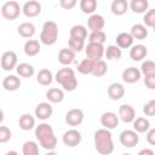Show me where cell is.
<instances>
[{
    "label": "cell",
    "instance_id": "obj_1",
    "mask_svg": "<svg viewBox=\"0 0 155 155\" xmlns=\"http://www.w3.org/2000/svg\"><path fill=\"white\" fill-rule=\"evenodd\" d=\"M35 137L39 140L41 148L52 151L57 147V137L52 126L47 122H41L35 127Z\"/></svg>",
    "mask_w": 155,
    "mask_h": 155
},
{
    "label": "cell",
    "instance_id": "obj_2",
    "mask_svg": "<svg viewBox=\"0 0 155 155\" xmlns=\"http://www.w3.org/2000/svg\"><path fill=\"white\" fill-rule=\"evenodd\" d=\"M94 148L101 155H110L114 151V142L111 132L107 128H99L93 134Z\"/></svg>",
    "mask_w": 155,
    "mask_h": 155
},
{
    "label": "cell",
    "instance_id": "obj_3",
    "mask_svg": "<svg viewBox=\"0 0 155 155\" xmlns=\"http://www.w3.org/2000/svg\"><path fill=\"white\" fill-rule=\"evenodd\" d=\"M54 80L62 86L64 91H68V92H73L78 87V79L75 76V71L74 69L68 67L58 69V71L56 73Z\"/></svg>",
    "mask_w": 155,
    "mask_h": 155
},
{
    "label": "cell",
    "instance_id": "obj_4",
    "mask_svg": "<svg viewBox=\"0 0 155 155\" xmlns=\"http://www.w3.org/2000/svg\"><path fill=\"white\" fill-rule=\"evenodd\" d=\"M57 39H58L57 23L53 21H46L44 23L41 33H40V42L46 45V46H51V45L56 44Z\"/></svg>",
    "mask_w": 155,
    "mask_h": 155
},
{
    "label": "cell",
    "instance_id": "obj_5",
    "mask_svg": "<svg viewBox=\"0 0 155 155\" xmlns=\"http://www.w3.org/2000/svg\"><path fill=\"white\" fill-rule=\"evenodd\" d=\"M22 12V7L21 5L15 1V0H10V1H6L2 4L1 6V16L7 19V21H15L19 17Z\"/></svg>",
    "mask_w": 155,
    "mask_h": 155
},
{
    "label": "cell",
    "instance_id": "obj_6",
    "mask_svg": "<svg viewBox=\"0 0 155 155\" xmlns=\"http://www.w3.org/2000/svg\"><path fill=\"white\" fill-rule=\"evenodd\" d=\"M82 140V136L80 133V131H78L76 128H70L68 131H65L62 136V142L69 147V148H74L78 147Z\"/></svg>",
    "mask_w": 155,
    "mask_h": 155
},
{
    "label": "cell",
    "instance_id": "obj_7",
    "mask_svg": "<svg viewBox=\"0 0 155 155\" xmlns=\"http://www.w3.org/2000/svg\"><path fill=\"white\" fill-rule=\"evenodd\" d=\"M120 143L125 148H133L138 144L139 142V136L134 130H125L120 133L119 137Z\"/></svg>",
    "mask_w": 155,
    "mask_h": 155
},
{
    "label": "cell",
    "instance_id": "obj_8",
    "mask_svg": "<svg viewBox=\"0 0 155 155\" xmlns=\"http://www.w3.org/2000/svg\"><path fill=\"white\" fill-rule=\"evenodd\" d=\"M85 53H86V58H90L94 62L101 61L105 53V48L103 45L101 44H91L88 42L87 46L85 47Z\"/></svg>",
    "mask_w": 155,
    "mask_h": 155
},
{
    "label": "cell",
    "instance_id": "obj_9",
    "mask_svg": "<svg viewBox=\"0 0 155 155\" xmlns=\"http://www.w3.org/2000/svg\"><path fill=\"white\" fill-rule=\"evenodd\" d=\"M18 58L15 51H6L1 56V68L5 71H11L12 69L17 68Z\"/></svg>",
    "mask_w": 155,
    "mask_h": 155
},
{
    "label": "cell",
    "instance_id": "obj_10",
    "mask_svg": "<svg viewBox=\"0 0 155 155\" xmlns=\"http://www.w3.org/2000/svg\"><path fill=\"white\" fill-rule=\"evenodd\" d=\"M119 115H116V113L114 111H105L101 116V125L103 126V128H107L109 131L116 128L119 126Z\"/></svg>",
    "mask_w": 155,
    "mask_h": 155
},
{
    "label": "cell",
    "instance_id": "obj_11",
    "mask_svg": "<svg viewBox=\"0 0 155 155\" xmlns=\"http://www.w3.org/2000/svg\"><path fill=\"white\" fill-rule=\"evenodd\" d=\"M119 119L125 124H132L136 119V110L130 104H121L119 107Z\"/></svg>",
    "mask_w": 155,
    "mask_h": 155
},
{
    "label": "cell",
    "instance_id": "obj_12",
    "mask_svg": "<svg viewBox=\"0 0 155 155\" xmlns=\"http://www.w3.org/2000/svg\"><path fill=\"white\" fill-rule=\"evenodd\" d=\"M52 113H53V109H52V105L50 102H41L39 103L36 107H35V110H34V114H35V117L39 119V120H47L52 116Z\"/></svg>",
    "mask_w": 155,
    "mask_h": 155
},
{
    "label": "cell",
    "instance_id": "obj_13",
    "mask_svg": "<svg viewBox=\"0 0 155 155\" xmlns=\"http://www.w3.org/2000/svg\"><path fill=\"white\" fill-rule=\"evenodd\" d=\"M85 119V115H84V111L81 109H78V108H74V109H70L68 110V113L65 114V122L69 125V126H79L82 124Z\"/></svg>",
    "mask_w": 155,
    "mask_h": 155
},
{
    "label": "cell",
    "instance_id": "obj_14",
    "mask_svg": "<svg viewBox=\"0 0 155 155\" xmlns=\"http://www.w3.org/2000/svg\"><path fill=\"white\" fill-rule=\"evenodd\" d=\"M22 12L25 17L33 18L41 13V4L36 0H29L22 6Z\"/></svg>",
    "mask_w": 155,
    "mask_h": 155
},
{
    "label": "cell",
    "instance_id": "obj_15",
    "mask_svg": "<svg viewBox=\"0 0 155 155\" xmlns=\"http://www.w3.org/2000/svg\"><path fill=\"white\" fill-rule=\"evenodd\" d=\"M140 76H142L140 69H138L136 67H128L121 74L122 81L126 82V84H136V82L139 81Z\"/></svg>",
    "mask_w": 155,
    "mask_h": 155
},
{
    "label": "cell",
    "instance_id": "obj_16",
    "mask_svg": "<svg viewBox=\"0 0 155 155\" xmlns=\"http://www.w3.org/2000/svg\"><path fill=\"white\" fill-rule=\"evenodd\" d=\"M104 25H105V21H104V17L102 15L93 13L87 19V27L91 30V33L92 31H101V30H103Z\"/></svg>",
    "mask_w": 155,
    "mask_h": 155
},
{
    "label": "cell",
    "instance_id": "obj_17",
    "mask_svg": "<svg viewBox=\"0 0 155 155\" xmlns=\"http://www.w3.org/2000/svg\"><path fill=\"white\" fill-rule=\"evenodd\" d=\"M107 93L111 101H119L125 96V87L119 82H113L109 85Z\"/></svg>",
    "mask_w": 155,
    "mask_h": 155
},
{
    "label": "cell",
    "instance_id": "obj_18",
    "mask_svg": "<svg viewBox=\"0 0 155 155\" xmlns=\"http://www.w3.org/2000/svg\"><path fill=\"white\" fill-rule=\"evenodd\" d=\"M23 51H24V53L27 56L34 57V56L40 53V51H41V42L39 40H35V39H29V40L25 41Z\"/></svg>",
    "mask_w": 155,
    "mask_h": 155
},
{
    "label": "cell",
    "instance_id": "obj_19",
    "mask_svg": "<svg viewBox=\"0 0 155 155\" xmlns=\"http://www.w3.org/2000/svg\"><path fill=\"white\" fill-rule=\"evenodd\" d=\"M74 61H75V52L73 50H70L69 47H65V48H61L59 50V52H58V62L62 65L68 67Z\"/></svg>",
    "mask_w": 155,
    "mask_h": 155
},
{
    "label": "cell",
    "instance_id": "obj_20",
    "mask_svg": "<svg viewBox=\"0 0 155 155\" xmlns=\"http://www.w3.org/2000/svg\"><path fill=\"white\" fill-rule=\"evenodd\" d=\"M21 85H22L21 79L17 75H7L2 80V87L6 91H10V92L17 91L21 87Z\"/></svg>",
    "mask_w": 155,
    "mask_h": 155
},
{
    "label": "cell",
    "instance_id": "obj_21",
    "mask_svg": "<svg viewBox=\"0 0 155 155\" xmlns=\"http://www.w3.org/2000/svg\"><path fill=\"white\" fill-rule=\"evenodd\" d=\"M148 54V50L144 45L142 44H137V45H133L130 50V57L132 61H136V62H139V61H143Z\"/></svg>",
    "mask_w": 155,
    "mask_h": 155
},
{
    "label": "cell",
    "instance_id": "obj_22",
    "mask_svg": "<svg viewBox=\"0 0 155 155\" xmlns=\"http://www.w3.org/2000/svg\"><path fill=\"white\" fill-rule=\"evenodd\" d=\"M130 4L126 0H114L110 5L111 13L115 16H122L128 11Z\"/></svg>",
    "mask_w": 155,
    "mask_h": 155
},
{
    "label": "cell",
    "instance_id": "obj_23",
    "mask_svg": "<svg viewBox=\"0 0 155 155\" xmlns=\"http://www.w3.org/2000/svg\"><path fill=\"white\" fill-rule=\"evenodd\" d=\"M17 33L25 39H30L35 34V25L31 22H23L17 27Z\"/></svg>",
    "mask_w": 155,
    "mask_h": 155
},
{
    "label": "cell",
    "instance_id": "obj_24",
    "mask_svg": "<svg viewBox=\"0 0 155 155\" xmlns=\"http://www.w3.org/2000/svg\"><path fill=\"white\" fill-rule=\"evenodd\" d=\"M46 98L50 103H61L64 99V90L58 87H52L46 91Z\"/></svg>",
    "mask_w": 155,
    "mask_h": 155
},
{
    "label": "cell",
    "instance_id": "obj_25",
    "mask_svg": "<svg viewBox=\"0 0 155 155\" xmlns=\"http://www.w3.org/2000/svg\"><path fill=\"white\" fill-rule=\"evenodd\" d=\"M133 41H134L133 36L130 33H126V31H122L116 36V46H119L121 50L132 47L133 46Z\"/></svg>",
    "mask_w": 155,
    "mask_h": 155
},
{
    "label": "cell",
    "instance_id": "obj_26",
    "mask_svg": "<svg viewBox=\"0 0 155 155\" xmlns=\"http://www.w3.org/2000/svg\"><path fill=\"white\" fill-rule=\"evenodd\" d=\"M18 125H19V128L23 130V131H30L33 128H35V117L30 114H22L19 116V120H18Z\"/></svg>",
    "mask_w": 155,
    "mask_h": 155
},
{
    "label": "cell",
    "instance_id": "obj_27",
    "mask_svg": "<svg viewBox=\"0 0 155 155\" xmlns=\"http://www.w3.org/2000/svg\"><path fill=\"white\" fill-rule=\"evenodd\" d=\"M130 34L133 36V39L136 40H144L148 36V29L144 24L142 23H136L131 27V31Z\"/></svg>",
    "mask_w": 155,
    "mask_h": 155
},
{
    "label": "cell",
    "instance_id": "obj_28",
    "mask_svg": "<svg viewBox=\"0 0 155 155\" xmlns=\"http://www.w3.org/2000/svg\"><path fill=\"white\" fill-rule=\"evenodd\" d=\"M132 124H133V130L137 133H147L150 130V122L147 117H143V116L136 117Z\"/></svg>",
    "mask_w": 155,
    "mask_h": 155
},
{
    "label": "cell",
    "instance_id": "obj_29",
    "mask_svg": "<svg viewBox=\"0 0 155 155\" xmlns=\"http://www.w3.org/2000/svg\"><path fill=\"white\" fill-rule=\"evenodd\" d=\"M36 81H38L41 86H48V85H51L52 81H53L52 71H51L50 69H46V68L41 69V70L38 73V75H36Z\"/></svg>",
    "mask_w": 155,
    "mask_h": 155
},
{
    "label": "cell",
    "instance_id": "obj_30",
    "mask_svg": "<svg viewBox=\"0 0 155 155\" xmlns=\"http://www.w3.org/2000/svg\"><path fill=\"white\" fill-rule=\"evenodd\" d=\"M94 64L96 62L90 59V58H84L79 65H78V71L82 75H88V74H92L93 73V69H94Z\"/></svg>",
    "mask_w": 155,
    "mask_h": 155
},
{
    "label": "cell",
    "instance_id": "obj_31",
    "mask_svg": "<svg viewBox=\"0 0 155 155\" xmlns=\"http://www.w3.org/2000/svg\"><path fill=\"white\" fill-rule=\"evenodd\" d=\"M104 56H105V58L108 61H119L121 58V56H122V51L116 45H109L105 48Z\"/></svg>",
    "mask_w": 155,
    "mask_h": 155
},
{
    "label": "cell",
    "instance_id": "obj_32",
    "mask_svg": "<svg viewBox=\"0 0 155 155\" xmlns=\"http://www.w3.org/2000/svg\"><path fill=\"white\" fill-rule=\"evenodd\" d=\"M70 38L80 39V40H86L87 39V29L82 24H75L70 28Z\"/></svg>",
    "mask_w": 155,
    "mask_h": 155
},
{
    "label": "cell",
    "instance_id": "obj_33",
    "mask_svg": "<svg viewBox=\"0 0 155 155\" xmlns=\"http://www.w3.org/2000/svg\"><path fill=\"white\" fill-rule=\"evenodd\" d=\"M16 71H17V74H18L21 78H31V76L34 75V73H35L34 67H33L31 64L24 63V62H23V63H19V64L17 65Z\"/></svg>",
    "mask_w": 155,
    "mask_h": 155
},
{
    "label": "cell",
    "instance_id": "obj_34",
    "mask_svg": "<svg viewBox=\"0 0 155 155\" xmlns=\"http://www.w3.org/2000/svg\"><path fill=\"white\" fill-rule=\"evenodd\" d=\"M149 7L148 0H132L130 2V8L134 13H145Z\"/></svg>",
    "mask_w": 155,
    "mask_h": 155
},
{
    "label": "cell",
    "instance_id": "obj_35",
    "mask_svg": "<svg viewBox=\"0 0 155 155\" xmlns=\"http://www.w3.org/2000/svg\"><path fill=\"white\" fill-rule=\"evenodd\" d=\"M22 155H40L38 143L34 140H27L22 145Z\"/></svg>",
    "mask_w": 155,
    "mask_h": 155
},
{
    "label": "cell",
    "instance_id": "obj_36",
    "mask_svg": "<svg viewBox=\"0 0 155 155\" xmlns=\"http://www.w3.org/2000/svg\"><path fill=\"white\" fill-rule=\"evenodd\" d=\"M80 10L85 15H93L94 11L97 10V1L96 0H81Z\"/></svg>",
    "mask_w": 155,
    "mask_h": 155
},
{
    "label": "cell",
    "instance_id": "obj_37",
    "mask_svg": "<svg viewBox=\"0 0 155 155\" xmlns=\"http://www.w3.org/2000/svg\"><path fill=\"white\" fill-rule=\"evenodd\" d=\"M107 73H108V65H107V63L103 59L97 61L96 64H94V69H93L92 75L96 76V78H101V76H104Z\"/></svg>",
    "mask_w": 155,
    "mask_h": 155
},
{
    "label": "cell",
    "instance_id": "obj_38",
    "mask_svg": "<svg viewBox=\"0 0 155 155\" xmlns=\"http://www.w3.org/2000/svg\"><path fill=\"white\" fill-rule=\"evenodd\" d=\"M107 40V34L101 30V31H92L90 35H88V42L91 44H101L103 45Z\"/></svg>",
    "mask_w": 155,
    "mask_h": 155
},
{
    "label": "cell",
    "instance_id": "obj_39",
    "mask_svg": "<svg viewBox=\"0 0 155 155\" xmlns=\"http://www.w3.org/2000/svg\"><path fill=\"white\" fill-rule=\"evenodd\" d=\"M68 46L70 50H73L74 52H80L85 48V40H80V39H75V38H69L68 40Z\"/></svg>",
    "mask_w": 155,
    "mask_h": 155
},
{
    "label": "cell",
    "instance_id": "obj_40",
    "mask_svg": "<svg viewBox=\"0 0 155 155\" xmlns=\"http://www.w3.org/2000/svg\"><path fill=\"white\" fill-rule=\"evenodd\" d=\"M140 73H142L144 76L155 74V62H154V61H149V59L142 62V65H140Z\"/></svg>",
    "mask_w": 155,
    "mask_h": 155
},
{
    "label": "cell",
    "instance_id": "obj_41",
    "mask_svg": "<svg viewBox=\"0 0 155 155\" xmlns=\"http://www.w3.org/2000/svg\"><path fill=\"white\" fill-rule=\"evenodd\" d=\"M143 23L144 25L148 28H153L155 25V8H151V10H148L145 13H144V17H143Z\"/></svg>",
    "mask_w": 155,
    "mask_h": 155
},
{
    "label": "cell",
    "instance_id": "obj_42",
    "mask_svg": "<svg viewBox=\"0 0 155 155\" xmlns=\"http://www.w3.org/2000/svg\"><path fill=\"white\" fill-rule=\"evenodd\" d=\"M143 113L145 116H155V99H150L143 105Z\"/></svg>",
    "mask_w": 155,
    "mask_h": 155
},
{
    "label": "cell",
    "instance_id": "obj_43",
    "mask_svg": "<svg viewBox=\"0 0 155 155\" xmlns=\"http://www.w3.org/2000/svg\"><path fill=\"white\" fill-rule=\"evenodd\" d=\"M12 137V132L7 126H1L0 127V143H7Z\"/></svg>",
    "mask_w": 155,
    "mask_h": 155
},
{
    "label": "cell",
    "instance_id": "obj_44",
    "mask_svg": "<svg viewBox=\"0 0 155 155\" xmlns=\"http://www.w3.org/2000/svg\"><path fill=\"white\" fill-rule=\"evenodd\" d=\"M144 85L149 90H155V74L144 76Z\"/></svg>",
    "mask_w": 155,
    "mask_h": 155
},
{
    "label": "cell",
    "instance_id": "obj_45",
    "mask_svg": "<svg viewBox=\"0 0 155 155\" xmlns=\"http://www.w3.org/2000/svg\"><path fill=\"white\" fill-rule=\"evenodd\" d=\"M76 0H61L59 1V6L64 10H71L73 7L76 6Z\"/></svg>",
    "mask_w": 155,
    "mask_h": 155
},
{
    "label": "cell",
    "instance_id": "obj_46",
    "mask_svg": "<svg viewBox=\"0 0 155 155\" xmlns=\"http://www.w3.org/2000/svg\"><path fill=\"white\" fill-rule=\"evenodd\" d=\"M147 142L150 145H155V128H150L147 132Z\"/></svg>",
    "mask_w": 155,
    "mask_h": 155
},
{
    "label": "cell",
    "instance_id": "obj_47",
    "mask_svg": "<svg viewBox=\"0 0 155 155\" xmlns=\"http://www.w3.org/2000/svg\"><path fill=\"white\" fill-rule=\"evenodd\" d=\"M137 155H155L154 150L153 149H149V148H144L142 150H139V153Z\"/></svg>",
    "mask_w": 155,
    "mask_h": 155
},
{
    "label": "cell",
    "instance_id": "obj_48",
    "mask_svg": "<svg viewBox=\"0 0 155 155\" xmlns=\"http://www.w3.org/2000/svg\"><path fill=\"white\" fill-rule=\"evenodd\" d=\"M5 155H19V154H18L16 150H10V151H7Z\"/></svg>",
    "mask_w": 155,
    "mask_h": 155
},
{
    "label": "cell",
    "instance_id": "obj_49",
    "mask_svg": "<svg viewBox=\"0 0 155 155\" xmlns=\"http://www.w3.org/2000/svg\"><path fill=\"white\" fill-rule=\"evenodd\" d=\"M46 155H58V154H57L56 151H53V150H52V151H48Z\"/></svg>",
    "mask_w": 155,
    "mask_h": 155
},
{
    "label": "cell",
    "instance_id": "obj_50",
    "mask_svg": "<svg viewBox=\"0 0 155 155\" xmlns=\"http://www.w3.org/2000/svg\"><path fill=\"white\" fill-rule=\"evenodd\" d=\"M121 155H131V154H128V153H124V154H121Z\"/></svg>",
    "mask_w": 155,
    "mask_h": 155
},
{
    "label": "cell",
    "instance_id": "obj_51",
    "mask_svg": "<svg viewBox=\"0 0 155 155\" xmlns=\"http://www.w3.org/2000/svg\"><path fill=\"white\" fill-rule=\"evenodd\" d=\"M153 30H154V33H155V25H154V27H153Z\"/></svg>",
    "mask_w": 155,
    "mask_h": 155
}]
</instances>
